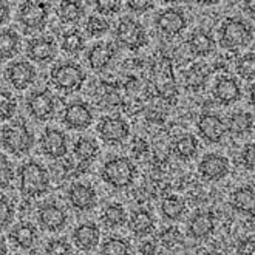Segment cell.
Here are the masks:
<instances>
[{"instance_id":"obj_1","label":"cell","mask_w":255,"mask_h":255,"mask_svg":"<svg viewBox=\"0 0 255 255\" xmlns=\"http://www.w3.org/2000/svg\"><path fill=\"white\" fill-rule=\"evenodd\" d=\"M19 190L26 198L43 197L50 190V173L37 161H26L19 167Z\"/></svg>"},{"instance_id":"obj_2","label":"cell","mask_w":255,"mask_h":255,"mask_svg":"<svg viewBox=\"0 0 255 255\" xmlns=\"http://www.w3.org/2000/svg\"><path fill=\"white\" fill-rule=\"evenodd\" d=\"M0 142H2L3 148L8 153L22 158L31 152L36 138L31 128L26 126V123L17 119V121H12L2 128V131H0Z\"/></svg>"},{"instance_id":"obj_3","label":"cell","mask_w":255,"mask_h":255,"mask_svg":"<svg viewBox=\"0 0 255 255\" xmlns=\"http://www.w3.org/2000/svg\"><path fill=\"white\" fill-rule=\"evenodd\" d=\"M138 176V169L128 156H115L101 169V178L107 186L123 190L130 187Z\"/></svg>"},{"instance_id":"obj_4","label":"cell","mask_w":255,"mask_h":255,"mask_svg":"<svg viewBox=\"0 0 255 255\" xmlns=\"http://www.w3.org/2000/svg\"><path fill=\"white\" fill-rule=\"evenodd\" d=\"M50 81L56 90L62 93L79 92L84 82L87 81V74L82 67L73 61H65L54 65L50 70Z\"/></svg>"},{"instance_id":"obj_5","label":"cell","mask_w":255,"mask_h":255,"mask_svg":"<svg viewBox=\"0 0 255 255\" xmlns=\"http://www.w3.org/2000/svg\"><path fill=\"white\" fill-rule=\"evenodd\" d=\"M152 82L161 99L166 102H175L178 96V87L175 82V74L172 61L167 56H159L152 65Z\"/></svg>"},{"instance_id":"obj_6","label":"cell","mask_w":255,"mask_h":255,"mask_svg":"<svg viewBox=\"0 0 255 255\" xmlns=\"http://www.w3.org/2000/svg\"><path fill=\"white\" fill-rule=\"evenodd\" d=\"M50 5L45 2H25L19 6L17 20L25 29V34L40 33L47 26Z\"/></svg>"},{"instance_id":"obj_7","label":"cell","mask_w":255,"mask_h":255,"mask_svg":"<svg viewBox=\"0 0 255 255\" xmlns=\"http://www.w3.org/2000/svg\"><path fill=\"white\" fill-rule=\"evenodd\" d=\"M252 40V28L242 19L228 17L220 28V43L223 48L235 50Z\"/></svg>"},{"instance_id":"obj_8","label":"cell","mask_w":255,"mask_h":255,"mask_svg":"<svg viewBox=\"0 0 255 255\" xmlns=\"http://www.w3.org/2000/svg\"><path fill=\"white\" fill-rule=\"evenodd\" d=\"M115 36H116V42L130 51H136L148 43L145 28L142 26L141 22L131 17H124L118 23Z\"/></svg>"},{"instance_id":"obj_9","label":"cell","mask_w":255,"mask_h":255,"mask_svg":"<svg viewBox=\"0 0 255 255\" xmlns=\"http://www.w3.org/2000/svg\"><path fill=\"white\" fill-rule=\"evenodd\" d=\"M25 106L28 115L39 123L50 121V119L54 118L56 113V99L47 88L34 90V92L29 93L25 101Z\"/></svg>"},{"instance_id":"obj_10","label":"cell","mask_w":255,"mask_h":255,"mask_svg":"<svg viewBox=\"0 0 255 255\" xmlns=\"http://www.w3.org/2000/svg\"><path fill=\"white\" fill-rule=\"evenodd\" d=\"M96 130L101 139L110 145L123 144L130 134V126L121 116H102Z\"/></svg>"},{"instance_id":"obj_11","label":"cell","mask_w":255,"mask_h":255,"mask_svg":"<svg viewBox=\"0 0 255 255\" xmlns=\"http://www.w3.org/2000/svg\"><path fill=\"white\" fill-rule=\"evenodd\" d=\"M155 25L159 33L167 37H175L181 34L187 28V17L186 12L181 8L169 6L159 11L155 17Z\"/></svg>"},{"instance_id":"obj_12","label":"cell","mask_w":255,"mask_h":255,"mask_svg":"<svg viewBox=\"0 0 255 255\" xmlns=\"http://www.w3.org/2000/svg\"><path fill=\"white\" fill-rule=\"evenodd\" d=\"M42 153L51 161H61L68 153V138L59 128H45L39 139Z\"/></svg>"},{"instance_id":"obj_13","label":"cell","mask_w":255,"mask_h":255,"mask_svg":"<svg viewBox=\"0 0 255 255\" xmlns=\"http://www.w3.org/2000/svg\"><path fill=\"white\" fill-rule=\"evenodd\" d=\"M95 113L87 102L74 101L64 109L62 123L70 130H87L93 124Z\"/></svg>"},{"instance_id":"obj_14","label":"cell","mask_w":255,"mask_h":255,"mask_svg":"<svg viewBox=\"0 0 255 255\" xmlns=\"http://www.w3.org/2000/svg\"><path fill=\"white\" fill-rule=\"evenodd\" d=\"M37 71L34 65L28 61H14L5 70V79L17 92H23L36 81Z\"/></svg>"},{"instance_id":"obj_15","label":"cell","mask_w":255,"mask_h":255,"mask_svg":"<svg viewBox=\"0 0 255 255\" xmlns=\"http://www.w3.org/2000/svg\"><path fill=\"white\" fill-rule=\"evenodd\" d=\"M95 99L99 109L102 110H115L123 107L124 104V88L118 82L99 81L95 88Z\"/></svg>"},{"instance_id":"obj_16","label":"cell","mask_w":255,"mask_h":255,"mask_svg":"<svg viewBox=\"0 0 255 255\" xmlns=\"http://www.w3.org/2000/svg\"><path fill=\"white\" fill-rule=\"evenodd\" d=\"M67 200L73 209L79 212H88L98 203V193L92 184L73 183L67 190Z\"/></svg>"},{"instance_id":"obj_17","label":"cell","mask_w":255,"mask_h":255,"mask_svg":"<svg viewBox=\"0 0 255 255\" xmlns=\"http://www.w3.org/2000/svg\"><path fill=\"white\" fill-rule=\"evenodd\" d=\"M200 136L209 144H218L228 133L224 119L215 113H203L197 121Z\"/></svg>"},{"instance_id":"obj_18","label":"cell","mask_w":255,"mask_h":255,"mask_svg":"<svg viewBox=\"0 0 255 255\" xmlns=\"http://www.w3.org/2000/svg\"><path fill=\"white\" fill-rule=\"evenodd\" d=\"M39 226L48 232H59L67 224V212L56 203H43L37 209Z\"/></svg>"},{"instance_id":"obj_19","label":"cell","mask_w":255,"mask_h":255,"mask_svg":"<svg viewBox=\"0 0 255 255\" xmlns=\"http://www.w3.org/2000/svg\"><path fill=\"white\" fill-rule=\"evenodd\" d=\"M57 54V45L50 36H37L26 43V56L36 64L51 62Z\"/></svg>"},{"instance_id":"obj_20","label":"cell","mask_w":255,"mask_h":255,"mask_svg":"<svg viewBox=\"0 0 255 255\" xmlns=\"http://www.w3.org/2000/svg\"><path fill=\"white\" fill-rule=\"evenodd\" d=\"M229 159L218 153H207L198 162V172L207 181H220L229 173Z\"/></svg>"},{"instance_id":"obj_21","label":"cell","mask_w":255,"mask_h":255,"mask_svg":"<svg viewBox=\"0 0 255 255\" xmlns=\"http://www.w3.org/2000/svg\"><path fill=\"white\" fill-rule=\"evenodd\" d=\"M212 95L220 106H232L242 99V85L232 76H221L212 88Z\"/></svg>"},{"instance_id":"obj_22","label":"cell","mask_w":255,"mask_h":255,"mask_svg":"<svg viewBox=\"0 0 255 255\" xmlns=\"http://www.w3.org/2000/svg\"><path fill=\"white\" fill-rule=\"evenodd\" d=\"M115 54H116V50L113 48L112 43L96 42L87 51V64L90 70H93L96 73H102L110 67Z\"/></svg>"},{"instance_id":"obj_23","label":"cell","mask_w":255,"mask_h":255,"mask_svg":"<svg viewBox=\"0 0 255 255\" xmlns=\"http://www.w3.org/2000/svg\"><path fill=\"white\" fill-rule=\"evenodd\" d=\"M215 231V217L212 212L200 211L187 221V235L193 240H206Z\"/></svg>"},{"instance_id":"obj_24","label":"cell","mask_w":255,"mask_h":255,"mask_svg":"<svg viewBox=\"0 0 255 255\" xmlns=\"http://www.w3.org/2000/svg\"><path fill=\"white\" fill-rule=\"evenodd\" d=\"M101 232L95 223H82L73 232V242L81 251H93L99 245Z\"/></svg>"},{"instance_id":"obj_25","label":"cell","mask_w":255,"mask_h":255,"mask_svg":"<svg viewBox=\"0 0 255 255\" xmlns=\"http://www.w3.org/2000/svg\"><path fill=\"white\" fill-rule=\"evenodd\" d=\"M9 240L17 248H20L23 251H29V249H33L36 246L37 240H39L37 228L29 221H22V223L16 224V226L11 229Z\"/></svg>"},{"instance_id":"obj_26","label":"cell","mask_w":255,"mask_h":255,"mask_svg":"<svg viewBox=\"0 0 255 255\" xmlns=\"http://www.w3.org/2000/svg\"><path fill=\"white\" fill-rule=\"evenodd\" d=\"M99 153V144L95 138L81 136L73 145V156L78 159L79 167H85L93 162Z\"/></svg>"},{"instance_id":"obj_27","label":"cell","mask_w":255,"mask_h":255,"mask_svg":"<svg viewBox=\"0 0 255 255\" xmlns=\"http://www.w3.org/2000/svg\"><path fill=\"white\" fill-rule=\"evenodd\" d=\"M231 204L237 212L254 217V206H255V190L254 186H242L232 192Z\"/></svg>"},{"instance_id":"obj_28","label":"cell","mask_w":255,"mask_h":255,"mask_svg":"<svg viewBox=\"0 0 255 255\" xmlns=\"http://www.w3.org/2000/svg\"><path fill=\"white\" fill-rule=\"evenodd\" d=\"M127 221H128V229L136 237H145L148 234H152L155 229V218L145 209L134 211Z\"/></svg>"},{"instance_id":"obj_29","label":"cell","mask_w":255,"mask_h":255,"mask_svg":"<svg viewBox=\"0 0 255 255\" xmlns=\"http://www.w3.org/2000/svg\"><path fill=\"white\" fill-rule=\"evenodd\" d=\"M187 45L190 51L195 54V56H200V57H204V56H209L212 51H214V47H215V40L214 37L206 33V31H201V29H197V31H193L189 39H187Z\"/></svg>"},{"instance_id":"obj_30","label":"cell","mask_w":255,"mask_h":255,"mask_svg":"<svg viewBox=\"0 0 255 255\" xmlns=\"http://www.w3.org/2000/svg\"><path fill=\"white\" fill-rule=\"evenodd\" d=\"M20 51V36L11 28L0 29V59H12Z\"/></svg>"},{"instance_id":"obj_31","label":"cell","mask_w":255,"mask_h":255,"mask_svg":"<svg viewBox=\"0 0 255 255\" xmlns=\"http://www.w3.org/2000/svg\"><path fill=\"white\" fill-rule=\"evenodd\" d=\"M226 130L237 136H242L245 133H249L254 126V116L248 112H235L228 116L226 121Z\"/></svg>"},{"instance_id":"obj_32","label":"cell","mask_w":255,"mask_h":255,"mask_svg":"<svg viewBox=\"0 0 255 255\" xmlns=\"http://www.w3.org/2000/svg\"><path fill=\"white\" fill-rule=\"evenodd\" d=\"M101 220L102 223L106 224L107 228L110 229H116V228H121L127 223V212L126 209L119 204V203H112L107 204L104 207V211L101 214Z\"/></svg>"},{"instance_id":"obj_33","label":"cell","mask_w":255,"mask_h":255,"mask_svg":"<svg viewBox=\"0 0 255 255\" xmlns=\"http://www.w3.org/2000/svg\"><path fill=\"white\" fill-rule=\"evenodd\" d=\"M198 148H200V144H198L197 136H193V134H190V133L183 134V136H179L173 142V153L179 159H184V161L192 159L195 155L198 153Z\"/></svg>"},{"instance_id":"obj_34","label":"cell","mask_w":255,"mask_h":255,"mask_svg":"<svg viewBox=\"0 0 255 255\" xmlns=\"http://www.w3.org/2000/svg\"><path fill=\"white\" fill-rule=\"evenodd\" d=\"M159 212L166 220L176 221L184 215L186 203L179 197H176V195H169V197L162 198L161 206H159Z\"/></svg>"},{"instance_id":"obj_35","label":"cell","mask_w":255,"mask_h":255,"mask_svg":"<svg viewBox=\"0 0 255 255\" xmlns=\"http://www.w3.org/2000/svg\"><path fill=\"white\" fill-rule=\"evenodd\" d=\"M56 14L64 23H78L85 16V9L79 2H62L56 8Z\"/></svg>"},{"instance_id":"obj_36","label":"cell","mask_w":255,"mask_h":255,"mask_svg":"<svg viewBox=\"0 0 255 255\" xmlns=\"http://www.w3.org/2000/svg\"><path fill=\"white\" fill-rule=\"evenodd\" d=\"M207 76H209V71L206 70L204 65H200V64L192 65L184 73L186 88L190 90V92H200V90L204 88V85L207 82Z\"/></svg>"},{"instance_id":"obj_37","label":"cell","mask_w":255,"mask_h":255,"mask_svg":"<svg viewBox=\"0 0 255 255\" xmlns=\"http://www.w3.org/2000/svg\"><path fill=\"white\" fill-rule=\"evenodd\" d=\"M61 48L65 54L78 56L85 50V37L79 29H70L61 39Z\"/></svg>"},{"instance_id":"obj_38","label":"cell","mask_w":255,"mask_h":255,"mask_svg":"<svg viewBox=\"0 0 255 255\" xmlns=\"http://www.w3.org/2000/svg\"><path fill=\"white\" fill-rule=\"evenodd\" d=\"M99 255H131L130 243L124 238L109 237L106 242L101 245Z\"/></svg>"},{"instance_id":"obj_39","label":"cell","mask_w":255,"mask_h":255,"mask_svg":"<svg viewBox=\"0 0 255 255\" xmlns=\"http://www.w3.org/2000/svg\"><path fill=\"white\" fill-rule=\"evenodd\" d=\"M85 31L90 37H102L110 31V22L102 16H90L85 22Z\"/></svg>"},{"instance_id":"obj_40","label":"cell","mask_w":255,"mask_h":255,"mask_svg":"<svg viewBox=\"0 0 255 255\" xmlns=\"http://www.w3.org/2000/svg\"><path fill=\"white\" fill-rule=\"evenodd\" d=\"M17 109V101L9 92H0V121H8Z\"/></svg>"},{"instance_id":"obj_41","label":"cell","mask_w":255,"mask_h":255,"mask_svg":"<svg viewBox=\"0 0 255 255\" xmlns=\"http://www.w3.org/2000/svg\"><path fill=\"white\" fill-rule=\"evenodd\" d=\"M237 73L242 76L245 81H254L255 76V59H254V53L245 54L237 61Z\"/></svg>"},{"instance_id":"obj_42","label":"cell","mask_w":255,"mask_h":255,"mask_svg":"<svg viewBox=\"0 0 255 255\" xmlns=\"http://www.w3.org/2000/svg\"><path fill=\"white\" fill-rule=\"evenodd\" d=\"M14 176H16V173H14L12 162L8 159V156L0 153V190L8 189L14 181Z\"/></svg>"},{"instance_id":"obj_43","label":"cell","mask_w":255,"mask_h":255,"mask_svg":"<svg viewBox=\"0 0 255 255\" xmlns=\"http://www.w3.org/2000/svg\"><path fill=\"white\" fill-rule=\"evenodd\" d=\"M14 204L9 201V198L0 195V232L6 229L14 220Z\"/></svg>"},{"instance_id":"obj_44","label":"cell","mask_w":255,"mask_h":255,"mask_svg":"<svg viewBox=\"0 0 255 255\" xmlns=\"http://www.w3.org/2000/svg\"><path fill=\"white\" fill-rule=\"evenodd\" d=\"M183 242V234L176 228H167L159 234V243L166 249H173Z\"/></svg>"},{"instance_id":"obj_45","label":"cell","mask_w":255,"mask_h":255,"mask_svg":"<svg viewBox=\"0 0 255 255\" xmlns=\"http://www.w3.org/2000/svg\"><path fill=\"white\" fill-rule=\"evenodd\" d=\"M71 245L65 238H54L50 240L45 246V255H71Z\"/></svg>"},{"instance_id":"obj_46","label":"cell","mask_w":255,"mask_h":255,"mask_svg":"<svg viewBox=\"0 0 255 255\" xmlns=\"http://www.w3.org/2000/svg\"><path fill=\"white\" fill-rule=\"evenodd\" d=\"M96 11L101 14V16H115L119 11H121L123 3L118 2V0H99V2L95 3Z\"/></svg>"},{"instance_id":"obj_47","label":"cell","mask_w":255,"mask_h":255,"mask_svg":"<svg viewBox=\"0 0 255 255\" xmlns=\"http://www.w3.org/2000/svg\"><path fill=\"white\" fill-rule=\"evenodd\" d=\"M242 162L248 170H251V172L254 170V167H255V147L252 142L245 145L243 152H242Z\"/></svg>"},{"instance_id":"obj_48","label":"cell","mask_w":255,"mask_h":255,"mask_svg":"<svg viewBox=\"0 0 255 255\" xmlns=\"http://www.w3.org/2000/svg\"><path fill=\"white\" fill-rule=\"evenodd\" d=\"M127 6L133 14H144L145 11L153 8V2H147V0H130V2H127Z\"/></svg>"},{"instance_id":"obj_49","label":"cell","mask_w":255,"mask_h":255,"mask_svg":"<svg viewBox=\"0 0 255 255\" xmlns=\"http://www.w3.org/2000/svg\"><path fill=\"white\" fill-rule=\"evenodd\" d=\"M148 152V142L144 138H134L131 142V153L134 155V158H141Z\"/></svg>"},{"instance_id":"obj_50","label":"cell","mask_w":255,"mask_h":255,"mask_svg":"<svg viewBox=\"0 0 255 255\" xmlns=\"http://www.w3.org/2000/svg\"><path fill=\"white\" fill-rule=\"evenodd\" d=\"M158 251V245L153 240H148V242H142L139 246V252L141 255H155Z\"/></svg>"},{"instance_id":"obj_51","label":"cell","mask_w":255,"mask_h":255,"mask_svg":"<svg viewBox=\"0 0 255 255\" xmlns=\"http://www.w3.org/2000/svg\"><path fill=\"white\" fill-rule=\"evenodd\" d=\"M9 14H11L9 3H6V2H0V25H3L5 22H8Z\"/></svg>"},{"instance_id":"obj_52","label":"cell","mask_w":255,"mask_h":255,"mask_svg":"<svg viewBox=\"0 0 255 255\" xmlns=\"http://www.w3.org/2000/svg\"><path fill=\"white\" fill-rule=\"evenodd\" d=\"M8 254V246L5 243V238L0 237V255H6Z\"/></svg>"},{"instance_id":"obj_53","label":"cell","mask_w":255,"mask_h":255,"mask_svg":"<svg viewBox=\"0 0 255 255\" xmlns=\"http://www.w3.org/2000/svg\"><path fill=\"white\" fill-rule=\"evenodd\" d=\"M249 98H251V104L254 102V85H251V92H249Z\"/></svg>"}]
</instances>
